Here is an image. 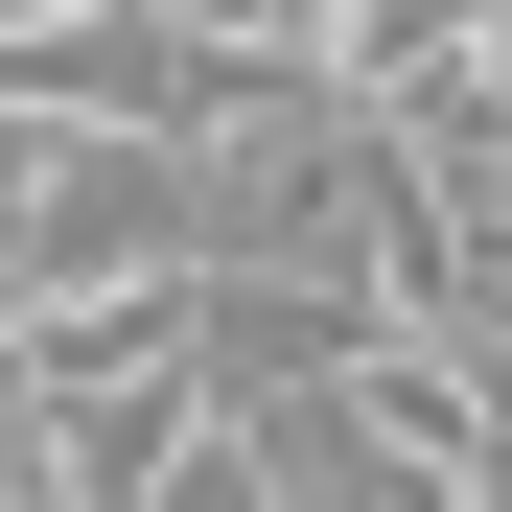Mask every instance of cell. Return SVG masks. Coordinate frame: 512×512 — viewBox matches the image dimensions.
<instances>
[{
    "label": "cell",
    "mask_w": 512,
    "mask_h": 512,
    "mask_svg": "<svg viewBox=\"0 0 512 512\" xmlns=\"http://www.w3.org/2000/svg\"><path fill=\"white\" fill-rule=\"evenodd\" d=\"M233 443H256L280 512H489L466 489V350H419V326H373L303 396H233Z\"/></svg>",
    "instance_id": "1"
},
{
    "label": "cell",
    "mask_w": 512,
    "mask_h": 512,
    "mask_svg": "<svg viewBox=\"0 0 512 512\" xmlns=\"http://www.w3.org/2000/svg\"><path fill=\"white\" fill-rule=\"evenodd\" d=\"M163 256H210L187 140H70V117L0 140V303H47V280H163Z\"/></svg>",
    "instance_id": "2"
},
{
    "label": "cell",
    "mask_w": 512,
    "mask_h": 512,
    "mask_svg": "<svg viewBox=\"0 0 512 512\" xmlns=\"http://www.w3.org/2000/svg\"><path fill=\"white\" fill-rule=\"evenodd\" d=\"M140 24H187V47H303V0H140Z\"/></svg>",
    "instance_id": "3"
}]
</instances>
